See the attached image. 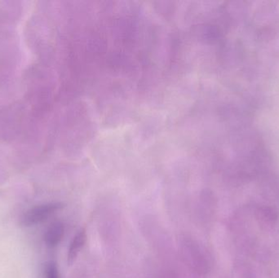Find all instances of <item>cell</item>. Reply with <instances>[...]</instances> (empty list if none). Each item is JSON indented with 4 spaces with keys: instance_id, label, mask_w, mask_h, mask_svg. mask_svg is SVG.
Returning <instances> with one entry per match:
<instances>
[{
    "instance_id": "obj_4",
    "label": "cell",
    "mask_w": 279,
    "mask_h": 278,
    "mask_svg": "<svg viewBox=\"0 0 279 278\" xmlns=\"http://www.w3.org/2000/svg\"><path fill=\"white\" fill-rule=\"evenodd\" d=\"M45 278H60L58 268L55 262L48 263L45 268Z\"/></svg>"
},
{
    "instance_id": "obj_5",
    "label": "cell",
    "mask_w": 279,
    "mask_h": 278,
    "mask_svg": "<svg viewBox=\"0 0 279 278\" xmlns=\"http://www.w3.org/2000/svg\"><path fill=\"white\" fill-rule=\"evenodd\" d=\"M225 278H229V277H225Z\"/></svg>"
},
{
    "instance_id": "obj_3",
    "label": "cell",
    "mask_w": 279,
    "mask_h": 278,
    "mask_svg": "<svg viewBox=\"0 0 279 278\" xmlns=\"http://www.w3.org/2000/svg\"><path fill=\"white\" fill-rule=\"evenodd\" d=\"M65 236V226L61 222H54L47 228L44 234V242L48 247H57Z\"/></svg>"
},
{
    "instance_id": "obj_1",
    "label": "cell",
    "mask_w": 279,
    "mask_h": 278,
    "mask_svg": "<svg viewBox=\"0 0 279 278\" xmlns=\"http://www.w3.org/2000/svg\"><path fill=\"white\" fill-rule=\"evenodd\" d=\"M63 203H49L43 205L36 206L28 210L21 217V225L30 227L46 221L49 218L63 208Z\"/></svg>"
},
{
    "instance_id": "obj_2",
    "label": "cell",
    "mask_w": 279,
    "mask_h": 278,
    "mask_svg": "<svg viewBox=\"0 0 279 278\" xmlns=\"http://www.w3.org/2000/svg\"><path fill=\"white\" fill-rule=\"evenodd\" d=\"M87 239H88V234H87L86 229L84 228H80L73 236L68 249L67 260L69 264H73V262L75 261V259H77L86 244Z\"/></svg>"
}]
</instances>
